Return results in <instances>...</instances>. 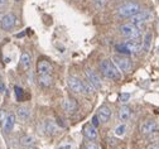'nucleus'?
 I'll return each instance as SVG.
<instances>
[{"label": "nucleus", "instance_id": "423d86ee", "mask_svg": "<svg viewBox=\"0 0 159 149\" xmlns=\"http://www.w3.org/2000/svg\"><path fill=\"white\" fill-rule=\"evenodd\" d=\"M67 83L68 87L76 92V94H85V87H84V81H81L80 78L75 77V76H70L67 78Z\"/></svg>", "mask_w": 159, "mask_h": 149}, {"label": "nucleus", "instance_id": "7c9ffc66", "mask_svg": "<svg viewBox=\"0 0 159 149\" xmlns=\"http://www.w3.org/2000/svg\"><path fill=\"white\" fill-rule=\"evenodd\" d=\"M4 91H5L4 83H3V82H0V94H4Z\"/></svg>", "mask_w": 159, "mask_h": 149}, {"label": "nucleus", "instance_id": "39448f33", "mask_svg": "<svg viewBox=\"0 0 159 149\" xmlns=\"http://www.w3.org/2000/svg\"><path fill=\"white\" fill-rule=\"evenodd\" d=\"M112 62L116 65V67L120 70V71H124V72H130L131 68H133V65H131V61L130 58H128L126 56H114L112 58Z\"/></svg>", "mask_w": 159, "mask_h": 149}, {"label": "nucleus", "instance_id": "9b49d317", "mask_svg": "<svg viewBox=\"0 0 159 149\" xmlns=\"http://www.w3.org/2000/svg\"><path fill=\"white\" fill-rule=\"evenodd\" d=\"M52 65L46 61V59H41V61H38L37 63V72L38 75H51L52 73Z\"/></svg>", "mask_w": 159, "mask_h": 149}, {"label": "nucleus", "instance_id": "5701e85b", "mask_svg": "<svg viewBox=\"0 0 159 149\" xmlns=\"http://www.w3.org/2000/svg\"><path fill=\"white\" fill-rule=\"evenodd\" d=\"M125 130H126V125H125V124L119 125V126H116V129H115V135L123 137V135L125 134Z\"/></svg>", "mask_w": 159, "mask_h": 149}, {"label": "nucleus", "instance_id": "4468645a", "mask_svg": "<svg viewBox=\"0 0 159 149\" xmlns=\"http://www.w3.org/2000/svg\"><path fill=\"white\" fill-rule=\"evenodd\" d=\"M119 119H120V121H128L130 118H131V110L130 108H128V106H121L120 109H119Z\"/></svg>", "mask_w": 159, "mask_h": 149}, {"label": "nucleus", "instance_id": "f03ea898", "mask_svg": "<svg viewBox=\"0 0 159 149\" xmlns=\"http://www.w3.org/2000/svg\"><path fill=\"white\" fill-rule=\"evenodd\" d=\"M140 5L138 3H134V2H129V3H125L123 5H120L117 8V14L120 16H124V18H131L133 15L138 14L140 12Z\"/></svg>", "mask_w": 159, "mask_h": 149}, {"label": "nucleus", "instance_id": "473e14b6", "mask_svg": "<svg viewBox=\"0 0 159 149\" xmlns=\"http://www.w3.org/2000/svg\"><path fill=\"white\" fill-rule=\"evenodd\" d=\"M148 149H159V145H157V144H153V145L148 147Z\"/></svg>", "mask_w": 159, "mask_h": 149}, {"label": "nucleus", "instance_id": "f257e3e1", "mask_svg": "<svg viewBox=\"0 0 159 149\" xmlns=\"http://www.w3.org/2000/svg\"><path fill=\"white\" fill-rule=\"evenodd\" d=\"M100 70L104 73V76L110 78V80H114V81H120L121 80L120 70H119L115 63L110 59H105L100 63Z\"/></svg>", "mask_w": 159, "mask_h": 149}, {"label": "nucleus", "instance_id": "9d476101", "mask_svg": "<svg viewBox=\"0 0 159 149\" xmlns=\"http://www.w3.org/2000/svg\"><path fill=\"white\" fill-rule=\"evenodd\" d=\"M158 130V124L153 120H148V121H144L140 126V132L145 135H149V134H154L157 133Z\"/></svg>", "mask_w": 159, "mask_h": 149}, {"label": "nucleus", "instance_id": "2eb2a0df", "mask_svg": "<svg viewBox=\"0 0 159 149\" xmlns=\"http://www.w3.org/2000/svg\"><path fill=\"white\" fill-rule=\"evenodd\" d=\"M44 132L48 135H53L58 132V126L56 125V123L53 120H46L44 123Z\"/></svg>", "mask_w": 159, "mask_h": 149}, {"label": "nucleus", "instance_id": "ddd939ff", "mask_svg": "<svg viewBox=\"0 0 159 149\" xmlns=\"http://www.w3.org/2000/svg\"><path fill=\"white\" fill-rule=\"evenodd\" d=\"M84 134L87 139L90 140H95L97 138V132H96V128L92 125V124H89L84 128Z\"/></svg>", "mask_w": 159, "mask_h": 149}, {"label": "nucleus", "instance_id": "72a5a7b5", "mask_svg": "<svg viewBox=\"0 0 159 149\" xmlns=\"http://www.w3.org/2000/svg\"><path fill=\"white\" fill-rule=\"evenodd\" d=\"M8 3V0H0V7H3V5H5Z\"/></svg>", "mask_w": 159, "mask_h": 149}, {"label": "nucleus", "instance_id": "7ed1b4c3", "mask_svg": "<svg viewBox=\"0 0 159 149\" xmlns=\"http://www.w3.org/2000/svg\"><path fill=\"white\" fill-rule=\"evenodd\" d=\"M119 30H120V33L124 37H126L129 39H139L142 37V29L134 24H131V23L123 24L120 28H119Z\"/></svg>", "mask_w": 159, "mask_h": 149}, {"label": "nucleus", "instance_id": "6ab92c4d", "mask_svg": "<svg viewBox=\"0 0 159 149\" xmlns=\"http://www.w3.org/2000/svg\"><path fill=\"white\" fill-rule=\"evenodd\" d=\"M38 81L43 87H49V86H52V83H53V77L51 75H39Z\"/></svg>", "mask_w": 159, "mask_h": 149}, {"label": "nucleus", "instance_id": "412c9836", "mask_svg": "<svg viewBox=\"0 0 159 149\" xmlns=\"http://www.w3.org/2000/svg\"><path fill=\"white\" fill-rule=\"evenodd\" d=\"M16 115L19 116V119H20V120L25 121V120L29 119L30 111H29V109H27V108H24V106H22V108H19V109L16 110Z\"/></svg>", "mask_w": 159, "mask_h": 149}, {"label": "nucleus", "instance_id": "c756f323", "mask_svg": "<svg viewBox=\"0 0 159 149\" xmlns=\"http://www.w3.org/2000/svg\"><path fill=\"white\" fill-rule=\"evenodd\" d=\"M86 149H98V147L96 144H93V143H90V144H87Z\"/></svg>", "mask_w": 159, "mask_h": 149}, {"label": "nucleus", "instance_id": "4be33fe9", "mask_svg": "<svg viewBox=\"0 0 159 149\" xmlns=\"http://www.w3.org/2000/svg\"><path fill=\"white\" fill-rule=\"evenodd\" d=\"M33 143H34V139H33V137H29V135H25V137H23L20 139V144L24 145V147L33 145Z\"/></svg>", "mask_w": 159, "mask_h": 149}, {"label": "nucleus", "instance_id": "393cba45", "mask_svg": "<svg viewBox=\"0 0 159 149\" xmlns=\"http://www.w3.org/2000/svg\"><path fill=\"white\" fill-rule=\"evenodd\" d=\"M14 90H15L16 100H18V101H22V100H23V95H24L23 89H22V87H19V86H15V87H14Z\"/></svg>", "mask_w": 159, "mask_h": 149}, {"label": "nucleus", "instance_id": "f8f14e48", "mask_svg": "<svg viewBox=\"0 0 159 149\" xmlns=\"http://www.w3.org/2000/svg\"><path fill=\"white\" fill-rule=\"evenodd\" d=\"M96 115H97L98 120H100L101 123H107L110 120L111 115H112V111H111V109L109 108V106L104 105V106H101V108L97 110V114Z\"/></svg>", "mask_w": 159, "mask_h": 149}, {"label": "nucleus", "instance_id": "dca6fc26", "mask_svg": "<svg viewBox=\"0 0 159 149\" xmlns=\"http://www.w3.org/2000/svg\"><path fill=\"white\" fill-rule=\"evenodd\" d=\"M63 109L67 113H75L76 109H77V101L75 99H67L65 102H63Z\"/></svg>", "mask_w": 159, "mask_h": 149}, {"label": "nucleus", "instance_id": "aec40b11", "mask_svg": "<svg viewBox=\"0 0 159 149\" xmlns=\"http://www.w3.org/2000/svg\"><path fill=\"white\" fill-rule=\"evenodd\" d=\"M152 39H153V33L152 32H147L145 35H144V39L142 42V44H143V49L147 52L150 49V46H152Z\"/></svg>", "mask_w": 159, "mask_h": 149}, {"label": "nucleus", "instance_id": "2f4dec72", "mask_svg": "<svg viewBox=\"0 0 159 149\" xmlns=\"http://www.w3.org/2000/svg\"><path fill=\"white\" fill-rule=\"evenodd\" d=\"M71 148H72V147H71L70 144H66V145H62V147L59 148V149H71Z\"/></svg>", "mask_w": 159, "mask_h": 149}, {"label": "nucleus", "instance_id": "f3484780", "mask_svg": "<svg viewBox=\"0 0 159 149\" xmlns=\"http://www.w3.org/2000/svg\"><path fill=\"white\" fill-rule=\"evenodd\" d=\"M15 120H16V118H15V115L14 114H9L8 115V118H7V120H5V124H4V130L7 132V133H9V132H11L13 130V128H14V125H15Z\"/></svg>", "mask_w": 159, "mask_h": 149}, {"label": "nucleus", "instance_id": "a211bd4d", "mask_svg": "<svg viewBox=\"0 0 159 149\" xmlns=\"http://www.w3.org/2000/svg\"><path fill=\"white\" fill-rule=\"evenodd\" d=\"M20 65L24 70H28L30 68V65H32V54L28 53V52H24L20 57Z\"/></svg>", "mask_w": 159, "mask_h": 149}, {"label": "nucleus", "instance_id": "f704fd0d", "mask_svg": "<svg viewBox=\"0 0 159 149\" xmlns=\"http://www.w3.org/2000/svg\"><path fill=\"white\" fill-rule=\"evenodd\" d=\"M14 2H20V0H14Z\"/></svg>", "mask_w": 159, "mask_h": 149}, {"label": "nucleus", "instance_id": "a878e982", "mask_svg": "<svg viewBox=\"0 0 159 149\" xmlns=\"http://www.w3.org/2000/svg\"><path fill=\"white\" fill-rule=\"evenodd\" d=\"M130 96H131V95H130L129 92H121L120 95H119V100L125 104V102H128V101L130 100Z\"/></svg>", "mask_w": 159, "mask_h": 149}, {"label": "nucleus", "instance_id": "20e7f679", "mask_svg": "<svg viewBox=\"0 0 159 149\" xmlns=\"http://www.w3.org/2000/svg\"><path fill=\"white\" fill-rule=\"evenodd\" d=\"M152 19H153V13L150 10H140L138 14H135L130 18V23L140 28L145 23L150 22Z\"/></svg>", "mask_w": 159, "mask_h": 149}, {"label": "nucleus", "instance_id": "c9c22d12", "mask_svg": "<svg viewBox=\"0 0 159 149\" xmlns=\"http://www.w3.org/2000/svg\"><path fill=\"white\" fill-rule=\"evenodd\" d=\"M115 2H119V0H115Z\"/></svg>", "mask_w": 159, "mask_h": 149}, {"label": "nucleus", "instance_id": "b1692460", "mask_svg": "<svg viewBox=\"0 0 159 149\" xmlns=\"http://www.w3.org/2000/svg\"><path fill=\"white\" fill-rule=\"evenodd\" d=\"M8 113H7V110L5 109H0V126H4V124H5V120H7V118H8Z\"/></svg>", "mask_w": 159, "mask_h": 149}, {"label": "nucleus", "instance_id": "c85d7f7f", "mask_svg": "<svg viewBox=\"0 0 159 149\" xmlns=\"http://www.w3.org/2000/svg\"><path fill=\"white\" fill-rule=\"evenodd\" d=\"M105 2H106V0H93V3L96 4V7H97V8L102 7V5L105 4Z\"/></svg>", "mask_w": 159, "mask_h": 149}, {"label": "nucleus", "instance_id": "bb28decb", "mask_svg": "<svg viewBox=\"0 0 159 149\" xmlns=\"http://www.w3.org/2000/svg\"><path fill=\"white\" fill-rule=\"evenodd\" d=\"M115 48H116V49H117L119 52H120V53H124V54H130V53L128 52V49L125 48V46H124L123 43H121V44H117V46H116Z\"/></svg>", "mask_w": 159, "mask_h": 149}, {"label": "nucleus", "instance_id": "0eeeda50", "mask_svg": "<svg viewBox=\"0 0 159 149\" xmlns=\"http://www.w3.org/2000/svg\"><path fill=\"white\" fill-rule=\"evenodd\" d=\"M16 24V16L13 13H8L5 15L2 16V20H0V27H2L4 30H10L15 27Z\"/></svg>", "mask_w": 159, "mask_h": 149}, {"label": "nucleus", "instance_id": "1a4fd4ad", "mask_svg": "<svg viewBox=\"0 0 159 149\" xmlns=\"http://www.w3.org/2000/svg\"><path fill=\"white\" fill-rule=\"evenodd\" d=\"M86 77H87V81L92 85L95 89H101V86H102L101 78H100V76H98L95 71H92V70H86Z\"/></svg>", "mask_w": 159, "mask_h": 149}, {"label": "nucleus", "instance_id": "cd10ccee", "mask_svg": "<svg viewBox=\"0 0 159 149\" xmlns=\"http://www.w3.org/2000/svg\"><path fill=\"white\" fill-rule=\"evenodd\" d=\"M91 124L95 126V128H97L98 125H100V120H98V118H97V115H93L92 116V120H91Z\"/></svg>", "mask_w": 159, "mask_h": 149}, {"label": "nucleus", "instance_id": "6e6552de", "mask_svg": "<svg viewBox=\"0 0 159 149\" xmlns=\"http://www.w3.org/2000/svg\"><path fill=\"white\" fill-rule=\"evenodd\" d=\"M125 46V48L128 49V52L131 54V53H138L143 49V44L142 42H138V39H129L126 42L123 43Z\"/></svg>", "mask_w": 159, "mask_h": 149}]
</instances>
